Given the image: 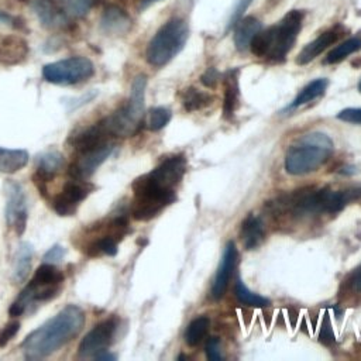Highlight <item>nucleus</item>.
I'll list each match as a JSON object with an SVG mask.
<instances>
[{"label":"nucleus","instance_id":"ea45409f","mask_svg":"<svg viewBox=\"0 0 361 361\" xmlns=\"http://www.w3.org/2000/svg\"><path fill=\"white\" fill-rule=\"evenodd\" d=\"M155 1H159V0H144L142 4H141V7H142V8H144V7H148V6H151L152 3H155Z\"/></svg>","mask_w":361,"mask_h":361},{"label":"nucleus","instance_id":"7c9ffc66","mask_svg":"<svg viewBox=\"0 0 361 361\" xmlns=\"http://www.w3.org/2000/svg\"><path fill=\"white\" fill-rule=\"evenodd\" d=\"M206 355L212 361L223 360L221 345H220V340L217 337H210L207 340V343H206Z\"/></svg>","mask_w":361,"mask_h":361},{"label":"nucleus","instance_id":"7ed1b4c3","mask_svg":"<svg viewBox=\"0 0 361 361\" xmlns=\"http://www.w3.org/2000/svg\"><path fill=\"white\" fill-rule=\"evenodd\" d=\"M334 151L333 140L322 133L312 131L299 137L286 151L285 171L289 175H306L324 165Z\"/></svg>","mask_w":361,"mask_h":361},{"label":"nucleus","instance_id":"2eb2a0df","mask_svg":"<svg viewBox=\"0 0 361 361\" xmlns=\"http://www.w3.org/2000/svg\"><path fill=\"white\" fill-rule=\"evenodd\" d=\"M63 165V157L58 151H47L35 159V178L41 182L52 179Z\"/></svg>","mask_w":361,"mask_h":361},{"label":"nucleus","instance_id":"72a5a7b5","mask_svg":"<svg viewBox=\"0 0 361 361\" xmlns=\"http://www.w3.org/2000/svg\"><path fill=\"white\" fill-rule=\"evenodd\" d=\"M20 329V323L18 322H11L8 324H6L1 330H0V347H4L18 331Z\"/></svg>","mask_w":361,"mask_h":361},{"label":"nucleus","instance_id":"9d476101","mask_svg":"<svg viewBox=\"0 0 361 361\" xmlns=\"http://www.w3.org/2000/svg\"><path fill=\"white\" fill-rule=\"evenodd\" d=\"M92 186L83 179H73L66 182L52 200V207L59 216H73L80 202H83L90 193Z\"/></svg>","mask_w":361,"mask_h":361},{"label":"nucleus","instance_id":"f257e3e1","mask_svg":"<svg viewBox=\"0 0 361 361\" xmlns=\"http://www.w3.org/2000/svg\"><path fill=\"white\" fill-rule=\"evenodd\" d=\"M86 316L82 307L68 305L56 314L32 330L21 343V351L27 360H44L71 340L83 329Z\"/></svg>","mask_w":361,"mask_h":361},{"label":"nucleus","instance_id":"a211bd4d","mask_svg":"<svg viewBox=\"0 0 361 361\" xmlns=\"http://www.w3.org/2000/svg\"><path fill=\"white\" fill-rule=\"evenodd\" d=\"M240 106V86L237 71H228L224 76V103L223 114L226 118H231Z\"/></svg>","mask_w":361,"mask_h":361},{"label":"nucleus","instance_id":"4468645a","mask_svg":"<svg viewBox=\"0 0 361 361\" xmlns=\"http://www.w3.org/2000/svg\"><path fill=\"white\" fill-rule=\"evenodd\" d=\"M32 10L44 27L61 28L68 23L66 13L61 11L52 0H32Z\"/></svg>","mask_w":361,"mask_h":361},{"label":"nucleus","instance_id":"b1692460","mask_svg":"<svg viewBox=\"0 0 361 361\" xmlns=\"http://www.w3.org/2000/svg\"><path fill=\"white\" fill-rule=\"evenodd\" d=\"M213 100V96L197 90L196 87H186L182 92V106L186 111H195V110H200L206 106H209Z\"/></svg>","mask_w":361,"mask_h":361},{"label":"nucleus","instance_id":"e433bc0d","mask_svg":"<svg viewBox=\"0 0 361 361\" xmlns=\"http://www.w3.org/2000/svg\"><path fill=\"white\" fill-rule=\"evenodd\" d=\"M219 72L214 68H209L202 76H200V82L206 86V87H214L216 83L219 82Z\"/></svg>","mask_w":361,"mask_h":361},{"label":"nucleus","instance_id":"a19ab883","mask_svg":"<svg viewBox=\"0 0 361 361\" xmlns=\"http://www.w3.org/2000/svg\"><path fill=\"white\" fill-rule=\"evenodd\" d=\"M358 90H360V92H361V80H360V82H358Z\"/></svg>","mask_w":361,"mask_h":361},{"label":"nucleus","instance_id":"39448f33","mask_svg":"<svg viewBox=\"0 0 361 361\" xmlns=\"http://www.w3.org/2000/svg\"><path fill=\"white\" fill-rule=\"evenodd\" d=\"M145 87H147V76L145 75L135 76L131 85V93L127 104L118 109L117 111H114L107 118H104V123L111 135L130 137L138 130L144 116Z\"/></svg>","mask_w":361,"mask_h":361},{"label":"nucleus","instance_id":"5701e85b","mask_svg":"<svg viewBox=\"0 0 361 361\" xmlns=\"http://www.w3.org/2000/svg\"><path fill=\"white\" fill-rule=\"evenodd\" d=\"M327 86H329V80H327L326 78H320V79H316V80L307 83V85L298 93V96L292 100V103L289 104L288 109H289V110L298 109V107H300V106H303V104H306V103H309V102H312V100H314V99L323 96L324 92H326V89H327Z\"/></svg>","mask_w":361,"mask_h":361},{"label":"nucleus","instance_id":"2f4dec72","mask_svg":"<svg viewBox=\"0 0 361 361\" xmlns=\"http://www.w3.org/2000/svg\"><path fill=\"white\" fill-rule=\"evenodd\" d=\"M337 118L341 121L353 123V124H361V107H347L343 109L338 114Z\"/></svg>","mask_w":361,"mask_h":361},{"label":"nucleus","instance_id":"6e6552de","mask_svg":"<svg viewBox=\"0 0 361 361\" xmlns=\"http://www.w3.org/2000/svg\"><path fill=\"white\" fill-rule=\"evenodd\" d=\"M117 330V319L109 317L97 323L80 341L78 354L80 358H96L107 351Z\"/></svg>","mask_w":361,"mask_h":361},{"label":"nucleus","instance_id":"412c9836","mask_svg":"<svg viewBox=\"0 0 361 361\" xmlns=\"http://www.w3.org/2000/svg\"><path fill=\"white\" fill-rule=\"evenodd\" d=\"M102 28L109 34H124L131 25L130 17L117 7H109L102 16Z\"/></svg>","mask_w":361,"mask_h":361},{"label":"nucleus","instance_id":"0eeeda50","mask_svg":"<svg viewBox=\"0 0 361 361\" xmlns=\"http://www.w3.org/2000/svg\"><path fill=\"white\" fill-rule=\"evenodd\" d=\"M186 172V158L183 155H173L164 159L149 173L140 176L147 185L159 190H175Z\"/></svg>","mask_w":361,"mask_h":361},{"label":"nucleus","instance_id":"c85d7f7f","mask_svg":"<svg viewBox=\"0 0 361 361\" xmlns=\"http://www.w3.org/2000/svg\"><path fill=\"white\" fill-rule=\"evenodd\" d=\"M171 110L166 107H152L148 113V128L152 131H158L164 128L171 120Z\"/></svg>","mask_w":361,"mask_h":361},{"label":"nucleus","instance_id":"4be33fe9","mask_svg":"<svg viewBox=\"0 0 361 361\" xmlns=\"http://www.w3.org/2000/svg\"><path fill=\"white\" fill-rule=\"evenodd\" d=\"M30 155L25 149H11L0 147V172L14 173L28 164Z\"/></svg>","mask_w":361,"mask_h":361},{"label":"nucleus","instance_id":"9b49d317","mask_svg":"<svg viewBox=\"0 0 361 361\" xmlns=\"http://www.w3.org/2000/svg\"><path fill=\"white\" fill-rule=\"evenodd\" d=\"M113 149H114V144L111 141H109L96 148L79 152L76 161L72 162L69 166V175L73 179L89 178L110 157Z\"/></svg>","mask_w":361,"mask_h":361},{"label":"nucleus","instance_id":"f3484780","mask_svg":"<svg viewBox=\"0 0 361 361\" xmlns=\"http://www.w3.org/2000/svg\"><path fill=\"white\" fill-rule=\"evenodd\" d=\"M261 31V23L252 17H244L240 18L235 24V31H234V44L238 51H247L250 48L251 41L254 37Z\"/></svg>","mask_w":361,"mask_h":361},{"label":"nucleus","instance_id":"393cba45","mask_svg":"<svg viewBox=\"0 0 361 361\" xmlns=\"http://www.w3.org/2000/svg\"><path fill=\"white\" fill-rule=\"evenodd\" d=\"M361 49V39L358 37H353L341 42L340 45L334 47L326 56L324 63H338L345 59L348 55Z\"/></svg>","mask_w":361,"mask_h":361},{"label":"nucleus","instance_id":"f8f14e48","mask_svg":"<svg viewBox=\"0 0 361 361\" xmlns=\"http://www.w3.org/2000/svg\"><path fill=\"white\" fill-rule=\"evenodd\" d=\"M235 258H237L235 245L233 241H228L224 247L223 257L220 259V264H219V268L214 275L213 285H212V298L214 300H219L224 296L228 282H230V276H231L234 265H235Z\"/></svg>","mask_w":361,"mask_h":361},{"label":"nucleus","instance_id":"c756f323","mask_svg":"<svg viewBox=\"0 0 361 361\" xmlns=\"http://www.w3.org/2000/svg\"><path fill=\"white\" fill-rule=\"evenodd\" d=\"M66 16L83 17L93 7L94 0H59Z\"/></svg>","mask_w":361,"mask_h":361},{"label":"nucleus","instance_id":"1a4fd4ad","mask_svg":"<svg viewBox=\"0 0 361 361\" xmlns=\"http://www.w3.org/2000/svg\"><path fill=\"white\" fill-rule=\"evenodd\" d=\"M6 219L8 226L16 231L17 235H23L25 231L28 207L24 188L16 182L8 180L6 183Z\"/></svg>","mask_w":361,"mask_h":361},{"label":"nucleus","instance_id":"20e7f679","mask_svg":"<svg viewBox=\"0 0 361 361\" xmlns=\"http://www.w3.org/2000/svg\"><path fill=\"white\" fill-rule=\"evenodd\" d=\"M189 28L183 18L173 17L168 20L148 42L145 56L149 65L164 66L176 56L186 44Z\"/></svg>","mask_w":361,"mask_h":361},{"label":"nucleus","instance_id":"4c0bfd02","mask_svg":"<svg viewBox=\"0 0 361 361\" xmlns=\"http://www.w3.org/2000/svg\"><path fill=\"white\" fill-rule=\"evenodd\" d=\"M351 286L354 290L361 292V265L354 271L351 276Z\"/></svg>","mask_w":361,"mask_h":361},{"label":"nucleus","instance_id":"a878e982","mask_svg":"<svg viewBox=\"0 0 361 361\" xmlns=\"http://www.w3.org/2000/svg\"><path fill=\"white\" fill-rule=\"evenodd\" d=\"M209 326H210V320L206 316H199L193 319L185 331L186 344L190 347L197 345L203 340V337L207 334Z\"/></svg>","mask_w":361,"mask_h":361},{"label":"nucleus","instance_id":"473e14b6","mask_svg":"<svg viewBox=\"0 0 361 361\" xmlns=\"http://www.w3.org/2000/svg\"><path fill=\"white\" fill-rule=\"evenodd\" d=\"M251 3H252V0H237V3H235V6H234V10H233V13H231V17H230V20H228L227 28L234 27V25L237 24V21H238L240 18H243V14L245 13V10L248 8V6H250Z\"/></svg>","mask_w":361,"mask_h":361},{"label":"nucleus","instance_id":"f704fd0d","mask_svg":"<svg viewBox=\"0 0 361 361\" xmlns=\"http://www.w3.org/2000/svg\"><path fill=\"white\" fill-rule=\"evenodd\" d=\"M65 257V248L59 244L56 245H52L42 257L44 262H49V264H56L59 262L62 258Z\"/></svg>","mask_w":361,"mask_h":361},{"label":"nucleus","instance_id":"dca6fc26","mask_svg":"<svg viewBox=\"0 0 361 361\" xmlns=\"http://www.w3.org/2000/svg\"><path fill=\"white\" fill-rule=\"evenodd\" d=\"M338 38V32L336 30H329L320 34L316 39L309 42L298 55L296 63L299 65H306L310 61H313L319 54H322L327 47L333 45Z\"/></svg>","mask_w":361,"mask_h":361},{"label":"nucleus","instance_id":"6ab92c4d","mask_svg":"<svg viewBox=\"0 0 361 361\" xmlns=\"http://www.w3.org/2000/svg\"><path fill=\"white\" fill-rule=\"evenodd\" d=\"M32 255L34 250L30 243H21L18 245L13 261V279L16 281V283H21L28 278L31 271Z\"/></svg>","mask_w":361,"mask_h":361},{"label":"nucleus","instance_id":"aec40b11","mask_svg":"<svg viewBox=\"0 0 361 361\" xmlns=\"http://www.w3.org/2000/svg\"><path fill=\"white\" fill-rule=\"evenodd\" d=\"M240 237L247 250L255 248L264 238V227L261 219L250 213L241 223Z\"/></svg>","mask_w":361,"mask_h":361},{"label":"nucleus","instance_id":"bb28decb","mask_svg":"<svg viewBox=\"0 0 361 361\" xmlns=\"http://www.w3.org/2000/svg\"><path fill=\"white\" fill-rule=\"evenodd\" d=\"M234 293L235 298L238 299L240 303L245 305V306H252V307H262V306H268L269 305V299L251 292L243 281H237L235 286H234Z\"/></svg>","mask_w":361,"mask_h":361},{"label":"nucleus","instance_id":"58836bf2","mask_svg":"<svg viewBox=\"0 0 361 361\" xmlns=\"http://www.w3.org/2000/svg\"><path fill=\"white\" fill-rule=\"evenodd\" d=\"M0 23H1V24H6V25H8V27H16V24H14V17H11V16L3 13V11H0Z\"/></svg>","mask_w":361,"mask_h":361},{"label":"nucleus","instance_id":"ddd939ff","mask_svg":"<svg viewBox=\"0 0 361 361\" xmlns=\"http://www.w3.org/2000/svg\"><path fill=\"white\" fill-rule=\"evenodd\" d=\"M28 44L23 37L13 34H0V63L17 65L25 59Z\"/></svg>","mask_w":361,"mask_h":361},{"label":"nucleus","instance_id":"423d86ee","mask_svg":"<svg viewBox=\"0 0 361 361\" xmlns=\"http://www.w3.org/2000/svg\"><path fill=\"white\" fill-rule=\"evenodd\" d=\"M94 65L85 56H72L42 66L44 80L54 85H75L93 76Z\"/></svg>","mask_w":361,"mask_h":361},{"label":"nucleus","instance_id":"cd10ccee","mask_svg":"<svg viewBox=\"0 0 361 361\" xmlns=\"http://www.w3.org/2000/svg\"><path fill=\"white\" fill-rule=\"evenodd\" d=\"M89 254H104V255H116L117 254V238L111 234H106L103 237L96 238L89 245Z\"/></svg>","mask_w":361,"mask_h":361},{"label":"nucleus","instance_id":"f03ea898","mask_svg":"<svg viewBox=\"0 0 361 361\" xmlns=\"http://www.w3.org/2000/svg\"><path fill=\"white\" fill-rule=\"evenodd\" d=\"M303 16L302 10H292L279 23L265 31H259L250 44L252 54L274 62H282L295 45L302 28Z\"/></svg>","mask_w":361,"mask_h":361},{"label":"nucleus","instance_id":"c9c22d12","mask_svg":"<svg viewBox=\"0 0 361 361\" xmlns=\"http://www.w3.org/2000/svg\"><path fill=\"white\" fill-rule=\"evenodd\" d=\"M319 340H320L323 344H331V343H334V334H333V330H331V327H330V319H329L327 314H326L324 319H323L322 329H320V334H319Z\"/></svg>","mask_w":361,"mask_h":361}]
</instances>
